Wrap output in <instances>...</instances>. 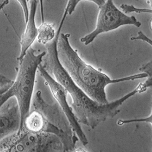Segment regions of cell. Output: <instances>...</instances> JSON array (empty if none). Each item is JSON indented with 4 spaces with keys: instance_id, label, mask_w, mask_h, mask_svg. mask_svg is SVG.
<instances>
[{
    "instance_id": "8fae6325",
    "label": "cell",
    "mask_w": 152,
    "mask_h": 152,
    "mask_svg": "<svg viewBox=\"0 0 152 152\" xmlns=\"http://www.w3.org/2000/svg\"><path fill=\"white\" fill-rule=\"evenodd\" d=\"M139 70L145 73L148 75V78L144 83H140L137 87H138V93L142 94L147 90V88L152 87V60L143 64L142 67L139 69Z\"/></svg>"
},
{
    "instance_id": "30bf717a",
    "label": "cell",
    "mask_w": 152,
    "mask_h": 152,
    "mask_svg": "<svg viewBox=\"0 0 152 152\" xmlns=\"http://www.w3.org/2000/svg\"><path fill=\"white\" fill-rule=\"evenodd\" d=\"M56 33L54 28V24L43 22L38 27L37 40L39 43L46 45L56 37Z\"/></svg>"
},
{
    "instance_id": "9c48e42d",
    "label": "cell",
    "mask_w": 152,
    "mask_h": 152,
    "mask_svg": "<svg viewBox=\"0 0 152 152\" xmlns=\"http://www.w3.org/2000/svg\"><path fill=\"white\" fill-rule=\"evenodd\" d=\"M29 18L26 23V28L20 42L21 49L20 53L18 58V62L22 61L38 36V28L36 26L35 18L39 0H29Z\"/></svg>"
},
{
    "instance_id": "5bb4252c",
    "label": "cell",
    "mask_w": 152,
    "mask_h": 152,
    "mask_svg": "<svg viewBox=\"0 0 152 152\" xmlns=\"http://www.w3.org/2000/svg\"><path fill=\"white\" fill-rule=\"evenodd\" d=\"M14 81L9 79L5 76L1 75L0 78V95L5 94L14 84Z\"/></svg>"
},
{
    "instance_id": "7c38bea8",
    "label": "cell",
    "mask_w": 152,
    "mask_h": 152,
    "mask_svg": "<svg viewBox=\"0 0 152 152\" xmlns=\"http://www.w3.org/2000/svg\"><path fill=\"white\" fill-rule=\"evenodd\" d=\"M84 1H87L93 2L99 7L103 5L105 2V0H68L67 5L66 7L67 8L68 14L69 15H71L73 14L78 4L80 2Z\"/></svg>"
},
{
    "instance_id": "ba28073f",
    "label": "cell",
    "mask_w": 152,
    "mask_h": 152,
    "mask_svg": "<svg viewBox=\"0 0 152 152\" xmlns=\"http://www.w3.org/2000/svg\"><path fill=\"white\" fill-rule=\"evenodd\" d=\"M9 101L1 106L0 140L18 132L20 128V109L17 99Z\"/></svg>"
},
{
    "instance_id": "8992f818",
    "label": "cell",
    "mask_w": 152,
    "mask_h": 152,
    "mask_svg": "<svg viewBox=\"0 0 152 152\" xmlns=\"http://www.w3.org/2000/svg\"><path fill=\"white\" fill-rule=\"evenodd\" d=\"M125 26L140 28L142 23L134 16H128L123 11L120 10L113 0H107L103 5L99 7L95 29L81 38L80 41L87 46L102 33L112 31Z\"/></svg>"
},
{
    "instance_id": "2e32d148",
    "label": "cell",
    "mask_w": 152,
    "mask_h": 152,
    "mask_svg": "<svg viewBox=\"0 0 152 152\" xmlns=\"http://www.w3.org/2000/svg\"><path fill=\"white\" fill-rule=\"evenodd\" d=\"M132 41H136V40H140L142 41L145 42L149 44L152 47V40L148 37L142 31L137 32V36L132 37L130 38Z\"/></svg>"
},
{
    "instance_id": "6da1fadb",
    "label": "cell",
    "mask_w": 152,
    "mask_h": 152,
    "mask_svg": "<svg viewBox=\"0 0 152 152\" xmlns=\"http://www.w3.org/2000/svg\"><path fill=\"white\" fill-rule=\"evenodd\" d=\"M61 31H57L53 40L46 45V54L41 64L44 69L67 90L72 99V107L81 124L94 129L100 123L112 119L120 112L119 107L130 97L138 92L136 87L120 99L106 104H101L91 99L72 79L61 64L57 51Z\"/></svg>"
},
{
    "instance_id": "ac0fdd59",
    "label": "cell",
    "mask_w": 152,
    "mask_h": 152,
    "mask_svg": "<svg viewBox=\"0 0 152 152\" xmlns=\"http://www.w3.org/2000/svg\"><path fill=\"white\" fill-rule=\"evenodd\" d=\"M10 0H0L1 2V9H3L5 6L7 5Z\"/></svg>"
},
{
    "instance_id": "9a60e30c",
    "label": "cell",
    "mask_w": 152,
    "mask_h": 152,
    "mask_svg": "<svg viewBox=\"0 0 152 152\" xmlns=\"http://www.w3.org/2000/svg\"><path fill=\"white\" fill-rule=\"evenodd\" d=\"M135 122H145V123H151L152 125V112L151 115L148 117L145 118H139V119H133L129 120H120L118 121L117 124L119 126L123 125L126 124L135 123Z\"/></svg>"
},
{
    "instance_id": "52a82bcc",
    "label": "cell",
    "mask_w": 152,
    "mask_h": 152,
    "mask_svg": "<svg viewBox=\"0 0 152 152\" xmlns=\"http://www.w3.org/2000/svg\"><path fill=\"white\" fill-rule=\"evenodd\" d=\"M38 71H39L42 77L45 80V83L50 88V91L52 92L54 99H56L62 111L66 114L71 126L79 138L80 141L81 142L83 145H86L88 143L86 136L83 132L80 123L73 112L72 107L69 106L67 102V94L68 92L67 90L44 69L42 64L39 66Z\"/></svg>"
},
{
    "instance_id": "3957f363",
    "label": "cell",
    "mask_w": 152,
    "mask_h": 152,
    "mask_svg": "<svg viewBox=\"0 0 152 152\" xmlns=\"http://www.w3.org/2000/svg\"><path fill=\"white\" fill-rule=\"evenodd\" d=\"M36 53V50L31 47L28 50L23 58L19 62L18 75L14 84L5 94L0 95L1 106L11 98L14 97L17 99L21 117L20 128L18 133L23 131L24 120L30 113L37 72L46 54V51L39 54Z\"/></svg>"
},
{
    "instance_id": "5b68a950",
    "label": "cell",
    "mask_w": 152,
    "mask_h": 152,
    "mask_svg": "<svg viewBox=\"0 0 152 152\" xmlns=\"http://www.w3.org/2000/svg\"><path fill=\"white\" fill-rule=\"evenodd\" d=\"M0 142L1 152H64L60 138L47 132L36 133L23 130Z\"/></svg>"
},
{
    "instance_id": "277c9868",
    "label": "cell",
    "mask_w": 152,
    "mask_h": 152,
    "mask_svg": "<svg viewBox=\"0 0 152 152\" xmlns=\"http://www.w3.org/2000/svg\"><path fill=\"white\" fill-rule=\"evenodd\" d=\"M32 105L34 110L42 115V132L59 137L64 144V152H75L76 143L79 138L58 102L49 104L44 99L42 92L38 91L33 99Z\"/></svg>"
},
{
    "instance_id": "7a4b0ae2",
    "label": "cell",
    "mask_w": 152,
    "mask_h": 152,
    "mask_svg": "<svg viewBox=\"0 0 152 152\" xmlns=\"http://www.w3.org/2000/svg\"><path fill=\"white\" fill-rule=\"evenodd\" d=\"M69 37V34H60L57 44L59 61L76 84L97 102L109 103L105 89L109 84L148 77V75L143 73L112 79L83 61L70 44Z\"/></svg>"
},
{
    "instance_id": "4fadbf2b",
    "label": "cell",
    "mask_w": 152,
    "mask_h": 152,
    "mask_svg": "<svg viewBox=\"0 0 152 152\" xmlns=\"http://www.w3.org/2000/svg\"><path fill=\"white\" fill-rule=\"evenodd\" d=\"M151 8V9H145V8H138L135 7L132 5H127V4H122L120 6V8L125 13H130L131 12H135L137 13H151L152 14V3L150 5Z\"/></svg>"
},
{
    "instance_id": "e0dca14e",
    "label": "cell",
    "mask_w": 152,
    "mask_h": 152,
    "mask_svg": "<svg viewBox=\"0 0 152 152\" xmlns=\"http://www.w3.org/2000/svg\"><path fill=\"white\" fill-rule=\"evenodd\" d=\"M19 2L21 7L22 8L23 14H24V20L26 23L28 21L29 18V9L28 7V2L29 0H17Z\"/></svg>"
},
{
    "instance_id": "d6986e66",
    "label": "cell",
    "mask_w": 152,
    "mask_h": 152,
    "mask_svg": "<svg viewBox=\"0 0 152 152\" xmlns=\"http://www.w3.org/2000/svg\"><path fill=\"white\" fill-rule=\"evenodd\" d=\"M149 26H150V28L151 30L152 31V18L151 19L150 21Z\"/></svg>"
},
{
    "instance_id": "ffe728a7",
    "label": "cell",
    "mask_w": 152,
    "mask_h": 152,
    "mask_svg": "<svg viewBox=\"0 0 152 152\" xmlns=\"http://www.w3.org/2000/svg\"></svg>"
}]
</instances>
